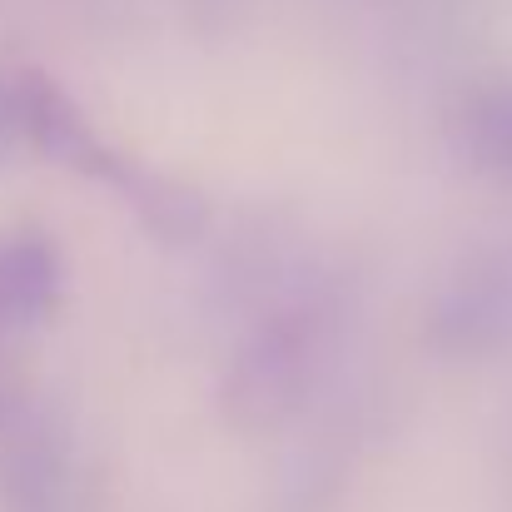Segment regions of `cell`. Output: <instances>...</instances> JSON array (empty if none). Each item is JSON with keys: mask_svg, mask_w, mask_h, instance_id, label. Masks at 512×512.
<instances>
[{"mask_svg": "<svg viewBox=\"0 0 512 512\" xmlns=\"http://www.w3.org/2000/svg\"><path fill=\"white\" fill-rule=\"evenodd\" d=\"M5 110L20 120V130L60 165L80 174H115V160L110 150L95 140V130L80 120V110L40 75H20L5 95Z\"/></svg>", "mask_w": 512, "mask_h": 512, "instance_id": "obj_1", "label": "cell"}, {"mask_svg": "<svg viewBox=\"0 0 512 512\" xmlns=\"http://www.w3.org/2000/svg\"><path fill=\"white\" fill-rule=\"evenodd\" d=\"M60 299V259L50 239L20 229L0 239V329H30L50 319Z\"/></svg>", "mask_w": 512, "mask_h": 512, "instance_id": "obj_2", "label": "cell"}, {"mask_svg": "<svg viewBox=\"0 0 512 512\" xmlns=\"http://www.w3.org/2000/svg\"><path fill=\"white\" fill-rule=\"evenodd\" d=\"M433 329L448 343L512 339V269H473L438 304Z\"/></svg>", "mask_w": 512, "mask_h": 512, "instance_id": "obj_3", "label": "cell"}, {"mask_svg": "<svg viewBox=\"0 0 512 512\" xmlns=\"http://www.w3.org/2000/svg\"><path fill=\"white\" fill-rule=\"evenodd\" d=\"M458 145L478 170L512 179V85L478 90L458 115Z\"/></svg>", "mask_w": 512, "mask_h": 512, "instance_id": "obj_4", "label": "cell"}, {"mask_svg": "<svg viewBox=\"0 0 512 512\" xmlns=\"http://www.w3.org/2000/svg\"><path fill=\"white\" fill-rule=\"evenodd\" d=\"M0 120H5V105H0Z\"/></svg>", "mask_w": 512, "mask_h": 512, "instance_id": "obj_5", "label": "cell"}]
</instances>
